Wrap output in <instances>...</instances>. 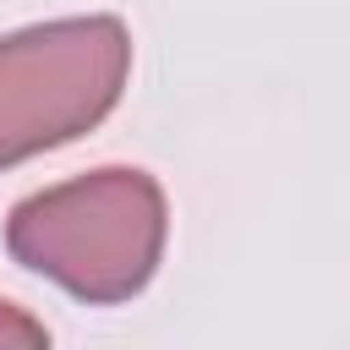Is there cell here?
I'll return each instance as SVG.
<instances>
[{
    "label": "cell",
    "mask_w": 350,
    "mask_h": 350,
    "mask_svg": "<svg viewBox=\"0 0 350 350\" xmlns=\"http://www.w3.org/2000/svg\"><path fill=\"white\" fill-rule=\"evenodd\" d=\"M164 186L148 170H88L77 180L22 197L5 219V246L88 306L131 301L164 257Z\"/></svg>",
    "instance_id": "cell-1"
},
{
    "label": "cell",
    "mask_w": 350,
    "mask_h": 350,
    "mask_svg": "<svg viewBox=\"0 0 350 350\" xmlns=\"http://www.w3.org/2000/svg\"><path fill=\"white\" fill-rule=\"evenodd\" d=\"M5 345H49V328H44L38 317H27L22 306L0 301V350H5Z\"/></svg>",
    "instance_id": "cell-3"
},
{
    "label": "cell",
    "mask_w": 350,
    "mask_h": 350,
    "mask_svg": "<svg viewBox=\"0 0 350 350\" xmlns=\"http://www.w3.org/2000/svg\"><path fill=\"white\" fill-rule=\"evenodd\" d=\"M131 77L120 16H60L0 38V170L93 131Z\"/></svg>",
    "instance_id": "cell-2"
}]
</instances>
